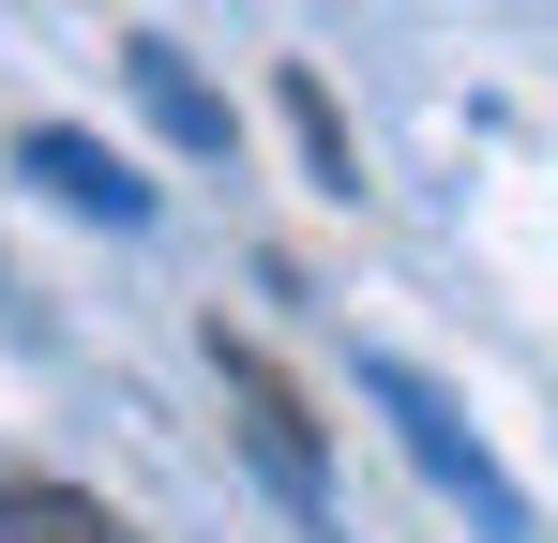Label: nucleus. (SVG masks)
I'll use <instances>...</instances> for the list:
<instances>
[{"label":"nucleus","instance_id":"nucleus-6","mask_svg":"<svg viewBox=\"0 0 558 543\" xmlns=\"http://www.w3.org/2000/svg\"><path fill=\"white\" fill-rule=\"evenodd\" d=\"M287 121H302V167H317V196H363V152H348V121H332V90L287 76Z\"/></svg>","mask_w":558,"mask_h":543},{"label":"nucleus","instance_id":"nucleus-2","mask_svg":"<svg viewBox=\"0 0 558 543\" xmlns=\"http://www.w3.org/2000/svg\"><path fill=\"white\" fill-rule=\"evenodd\" d=\"M211 377H227L242 438H257V468H272V498H287V514H332V468H317V423H302V393L272 377V348H257V333H211Z\"/></svg>","mask_w":558,"mask_h":543},{"label":"nucleus","instance_id":"nucleus-4","mask_svg":"<svg viewBox=\"0 0 558 543\" xmlns=\"http://www.w3.org/2000/svg\"><path fill=\"white\" fill-rule=\"evenodd\" d=\"M121 90H136V106L167 121V152H196V167H227V90L196 76L182 46H151V31H136V46H121Z\"/></svg>","mask_w":558,"mask_h":543},{"label":"nucleus","instance_id":"nucleus-3","mask_svg":"<svg viewBox=\"0 0 558 543\" xmlns=\"http://www.w3.org/2000/svg\"><path fill=\"white\" fill-rule=\"evenodd\" d=\"M15 167L46 181L61 212H106V227H151V181L121 167L106 136H76V121H31V136H15Z\"/></svg>","mask_w":558,"mask_h":543},{"label":"nucleus","instance_id":"nucleus-5","mask_svg":"<svg viewBox=\"0 0 558 543\" xmlns=\"http://www.w3.org/2000/svg\"><path fill=\"white\" fill-rule=\"evenodd\" d=\"M0 543H121V514L46 483V468H0Z\"/></svg>","mask_w":558,"mask_h":543},{"label":"nucleus","instance_id":"nucleus-1","mask_svg":"<svg viewBox=\"0 0 558 543\" xmlns=\"http://www.w3.org/2000/svg\"><path fill=\"white\" fill-rule=\"evenodd\" d=\"M348 377H363V408L392 423V452H408V468H423V483H438V498H453V514H468L483 543H544L529 483H513V468L483 452V423H468V408L438 393V377H423V362H392V348H348Z\"/></svg>","mask_w":558,"mask_h":543}]
</instances>
